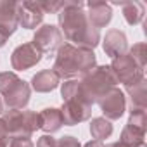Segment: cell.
<instances>
[{
  "label": "cell",
  "instance_id": "cell-1",
  "mask_svg": "<svg viewBox=\"0 0 147 147\" xmlns=\"http://www.w3.org/2000/svg\"><path fill=\"white\" fill-rule=\"evenodd\" d=\"M57 18L62 30L61 33H64L62 36H66L71 45L87 50H94L99 45L100 33L90 24L83 2H64Z\"/></svg>",
  "mask_w": 147,
  "mask_h": 147
},
{
  "label": "cell",
  "instance_id": "cell-2",
  "mask_svg": "<svg viewBox=\"0 0 147 147\" xmlns=\"http://www.w3.org/2000/svg\"><path fill=\"white\" fill-rule=\"evenodd\" d=\"M97 66V59L94 50L80 49L71 43H64L57 49V55L52 66V71L59 76V80H67L75 76H85L88 71Z\"/></svg>",
  "mask_w": 147,
  "mask_h": 147
},
{
  "label": "cell",
  "instance_id": "cell-3",
  "mask_svg": "<svg viewBox=\"0 0 147 147\" xmlns=\"http://www.w3.org/2000/svg\"><path fill=\"white\" fill-rule=\"evenodd\" d=\"M62 94V109H61V116H62V125L73 126L87 121L92 116V102L87 99L80 80H67L66 83H62L61 88Z\"/></svg>",
  "mask_w": 147,
  "mask_h": 147
},
{
  "label": "cell",
  "instance_id": "cell-4",
  "mask_svg": "<svg viewBox=\"0 0 147 147\" xmlns=\"http://www.w3.org/2000/svg\"><path fill=\"white\" fill-rule=\"evenodd\" d=\"M0 95L4 97L2 102L9 111H19L28 106L31 87L23 82L16 73L4 71L0 73Z\"/></svg>",
  "mask_w": 147,
  "mask_h": 147
},
{
  "label": "cell",
  "instance_id": "cell-5",
  "mask_svg": "<svg viewBox=\"0 0 147 147\" xmlns=\"http://www.w3.org/2000/svg\"><path fill=\"white\" fill-rule=\"evenodd\" d=\"M80 83L87 99L92 104H95L102 95H106L113 87H116V80L109 66H95L85 76H82Z\"/></svg>",
  "mask_w": 147,
  "mask_h": 147
},
{
  "label": "cell",
  "instance_id": "cell-6",
  "mask_svg": "<svg viewBox=\"0 0 147 147\" xmlns=\"http://www.w3.org/2000/svg\"><path fill=\"white\" fill-rule=\"evenodd\" d=\"M4 121L7 125L9 135H19V137H31L33 131L40 128L38 123V113L30 109H19V111H7L4 114Z\"/></svg>",
  "mask_w": 147,
  "mask_h": 147
},
{
  "label": "cell",
  "instance_id": "cell-7",
  "mask_svg": "<svg viewBox=\"0 0 147 147\" xmlns=\"http://www.w3.org/2000/svg\"><path fill=\"white\" fill-rule=\"evenodd\" d=\"M109 67H111L113 75H114L116 83H123L125 87L135 85L140 80H144V69L130 57L128 52L125 55H119V57L113 59Z\"/></svg>",
  "mask_w": 147,
  "mask_h": 147
},
{
  "label": "cell",
  "instance_id": "cell-8",
  "mask_svg": "<svg viewBox=\"0 0 147 147\" xmlns=\"http://www.w3.org/2000/svg\"><path fill=\"white\" fill-rule=\"evenodd\" d=\"M147 131V114L145 109H130V119L125 125L121 131V142H125L130 147H140L144 145Z\"/></svg>",
  "mask_w": 147,
  "mask_h": 147
},
{
  "label": "cell",
  "instance_id": "cell-9",
  "mask_svg": "<svg viewBox=\"0 0 147 147\" xmlns=\"http://www.w3.org/2000/svg\"><path fill=\"white\" fill-rule=\"evenodd\" d=\"M97 104L100 106V111L102 114L106 116L107 121H114V119H119L125 111H126V99H125V94L123 90H119L118 87H113L106 95H102Z\"/></svg>",
  "mask_w": 147,
  "mask_h": 147
},
{
  "label": "cell",
  "instance_id": "cell-10",
  "mask_svg": "<svg viewBox=\"0 0 147 147\" xmlns=\"http://www.w3.org/2000/svg\"><path fill=\"white\" fill-rule=\"evenodd\" d=\"M62 40H64V36H62V33H61V30L57 26H54V24H43V26H40L36 30L31 43L43 54V52H54V50H57L62 45Z\"/></svg>",
  "mask_w": 147,
  "mask_h": 147
},
{
  "label": "cell",
  "instance_id": "cell-11",
  "mask_svg": "<svg viewBox=\"0 0 147 147\" xmlns=\"http://www.w3.org/2000/svg\"><path fill=\"white\" fill-rule=\"evenodd\" d=\"M42 52L30 42V43H23L19 47L14 49L12 55H11V64L16 71H26L33 66H36L42 61Z\"/></svg>",
  "mask_w": 147,
  "mask_h": 147
},
{
  "label": "cell",
  "instance_id": "cell-12",
  "mask_svg": "<svg viewBox=\"0 0 147 147\" xmlns=\"http://www.w3.org/2000/svg\"><path fill=\"white\" fill-rule=\"evenodd\" d=\"M16 14H18V24L26 30L36 28L45 16L38 2H18Z\"/></svg>",
  "mask_w": 147,
  "mask_h": 147
},
{
  "label": "cell",
  "instance_id": "cell-13",
  "mask_svg": "<svg viewBox=\"0 0 147 147\" xmlns=\"http://www.w3.org/2000/svg\"><path fill=\"white\" fill-rule=\"evenodd\" d=\"M18 2H9V0H0V36L9 38L18 30V14H16Z\"/></svg>",
  "mask_w": 147,
  "mask_h": 147
},
{
  "label": "cell",
  "instance_id": "cell-14",
  "mask_svg": "<svg viewBox=\"0 0 147 147\" xmlns=\"http://www.w3.org/2000/svg\"><path fill=\"white\" fill-rule=\"evenodd\" d=\"M85 12H87V18L90 21V24L95 28V30H100L104 26H107L113 19V11H111V5L106 4V2H88L85 4Z\"/></svg>",
  "mask_w": 147,
  "mask_h": 147
},
{
  "label": "cell",
  "instance_id": "cell-15",
  "mask_svg": "<svg viewBox=\"0 0 147 147\" xmlns=\"http://www.w3.org/2000/svg\"><path fill=\"white\" fill-rule=\"evenodd\" d=\"M102 49L106 52V55L116 59L119 55H125L126 50H128V40H126V35L119 30H109L104 36V43H102Z\"/></svg>",
  "mask_w": 147,
  "mask_h": 147
},
{
  "label": "cell",
  "instance_id": "cell-16",
  "mask_svg": "<svg viewBox=\"0 0 147 147\" xmlns=\"http://www.w3.org/2000/svg\"><path fill=\"white\" fill-rule=\"evenodd\" d=\"M59 82H61L59 76L52 69H43V71H38L36 75L31 78V88L35 92L47 94V92H52L54 88H57Z\"/></svg>",
  "mask_w": 147,
  "mask_h": 147
},
{
  "label": "cell",
  "instance_id": "cell-17",
  "mask_svg": "<svg viewBox=\"0 0 147 147\" xmlns=\"http://www.w3.org/2000/svg\"><path fill=\"white\" fill-rule=\"evenodd\" d=\"M38 123H40V128L50 135L57 130H61L62 126V116H61V109H55V107H47L43 109L42 113H38Z\"/></svg>",
  "mask_w": 147,
  "mask_h": 147
},
{
  "label": "cell",
  "instance_id": "cell-18",
  "mask_svg": "<svg viewBox=\"0 0 147 147\" xmlns=\"http://www.w3.org/2000/svg\"><path fill=\"white\" fill-rule=\"evenodd\" d=\"M126 92L130 95V109H147V82H145V78L135 85H128Z\"/></svg>",
  "mask_w": 147,
  "mask_h": 147
},
{
  "label": "cell",
  "instance_id": "cell-19",
  "mask_svg": "<svg viewBox=\"0 0 147 147\" xmlns=\"http://www.w3.org/2000/svg\"><path fill=\"white\" fill-rule=\"evenodd\" d=\"M121 9H123V18L128 24L135 26L138 23H142L144 19V14H145V7L142 2H137V0H133V2H121L119 4Z\"/></svg>",
  "mask_w": 147,
  "mask_h": 147
},
{
  "label": "cell",
  "instance_id": "cell-20",
  "mask_svg": "<svg viewBox=\"0 0 147 147\" xmlns=\"http://www.w3.org/2000/svg\"><path fill=\"white\" fill-rule=\"evenodd\" d=\"M90 133L94 137V140H106L107 137H111L113 133V125L111 121H107L106 118H94L90 123Z\"/></svg>",
  "mask_w": 147,
  "mask_h": 147
},
{
  "label": "cell",
  "instance_id": "cell-21",
  "mask_svg": "<svg viewBox=\"0 0 147 147\" xmlns=\"http://www.w3.org/2000/svg\"><path fill=\"white\" fill-rule=\"evenodd\" d=\"M130 57L142 67L145 69V62H147V43L140 42V43H135L131 49H130Z\"/></svg>",
  "mask_w": 147,
  "mask_h": 147
},
{
  "label": "cell",
  "instance_id": "cell-22",
  "mask_svg": "<svg viewBox=\"0 0 147 147\" xmlns=\"http://www.w3.org/2000/svg\"><path fill=\"white\" fill-rule=\"evenodd\" d=\"M0 147H33V142L30 137L9 135L4 140H0Z\"/></svg>",
  "mask_w": 147,
  "mask_h": 147
},
{
  "label": "cell",
  "instance_id": "cell-23",
  "mask_svg": "<svg viewBox=\"0 0 147 147\" xmlns=\"http://www.w3.org/2000/svg\"><path fill=\"white\" fill-rule=\"evenodd\" d=\"M38 4H40L43 14H50V12L52 14H57L61 11V7H62L64 2H38Z\"/></svg>",
  "mask_w": 147,
  "mask_h": 147
},
{
  "label": "cell",
  "instance_id": "cell-24",
  "mask_svg": "<svg viewBox=\"0 0 147 147\" xmlns=\"http://www.w3.org/2000/svg\"><path fill=\"white\" fill-rule=\"evenodd\" d=\"M57 147H82V144L78 142V138L71 137V135H66L57 142Z\"/></svg>",
  "mask_w": 147,
  "mask_h": 147
},
{
  "label": "cell",
  "instance_id": "cell-25",
  "mask_svg": "<svg viewBox=\"0 0 147 147\" xmlns=\"http://www.w3.org/2000/svg\"><path fill=\"white\" fill-rule=\"evenodd\" d=\"M36 147H57V140L52 135H42L36 142Z\"/></svg>",
  "mask_w": 147,
  "mask_h": 147
},
{
  "label": "cell",
  "instance_id": "cell-26",
  "mask_svg": "<svg viewBox=\"0 0 147 147\" xmlns=\"http://www.w3.org/2000/svg\"><path fill=\"white\" fill-rule=\"evenodd\" d=\"M5 137H9V130H7V125H5L4 118H0V140H4Z\"/></svg>",
  "mask_w": 147,
  "mask_h": 147
},
{
  "label": "cell",
  "instance_id": "cell-27",
  "mask_svg": "<svg viewBox=\"0 0 147 147\" xmlns=\"http://www.w3.org/2000/svg\"><path fill=\"white\" fill-rule=\"evenodd\" d=\"M83 147H104V145H102V142H99V140H90V142H87Z\"/></svg>",
  "mask_w": 147,
  "mask_h": 147
},
{
  "label": "cell",
  "instance_id": "cell-28",
  "mask_svg": "<svg viewBox=\"0 0 147 147\" xmlns=\"http://www.w3.org/2000/svg\"><path fill=\"white\" fill-rule=\"evenodd\" d=\"M104 147H130V145H126L125 142L118 140V142H111V144H107V145H104Z\"/></svg>",
  "mask_w": 147,
  "mask_h": 147
},
{
  "label": "cell",
  "instance_id": "cell-29",
  "mask_svg": "<svg viewBox=\"0 0 147 147\" xmlns=\"http://www.w3.org/2000/svg\"><path fill=\"white\" fill-rule=\"evenodd\" d=\"M4 113V102H2V99H0V114Z\"/></svg>",
  "mask_w": 147,
  "mask_h": 147
},
{
  "label": "cell",
  "instance_id": "cell-30",
  "mask_svg": "<svg viewBox=\"0 0 147 147\" xmlns=\"http://www.w3.org/2000/svg\"><path fill=\"white\" fill-rule=\"evenodd\" d=\"M140 147H145V144H144V145H140Z\"/></svg>",
  "mask_w": 147,
  "mask_h": 147
}]
</instances>
